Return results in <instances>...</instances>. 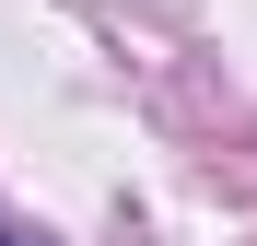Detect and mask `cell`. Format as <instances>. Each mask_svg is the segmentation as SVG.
Returning a JSON list of instances; mask_svg holds the SVG:
<instances>
[{"label": "cell", "instance_id": "cell-1", "mask_svg": "<svg viewBox=\"0 0 257 246\" xmlns=\"http://www.w3.org/2000/svg\"><path fill=\"white\" fill-rule=\"evenodd\" d=\"M0 246H24V234H0Z\"/></svg>", "mask_w": 257, "mask_h": 246}]
</instances>
